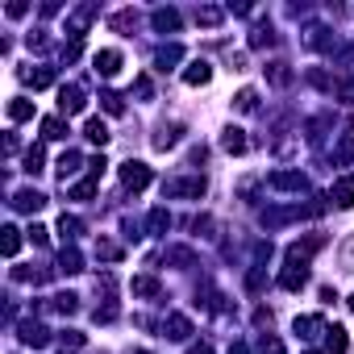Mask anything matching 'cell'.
I'll return each instance as SVG.
<instances>
[{"mask_svg": "<svg viewBox=\"0 0 354 354\" xmlns=\"http://www.w3.org/2000/svg\"><path fill=\"white\" fill-rule=\"evenodd\" d=\"M121 184L133 188V192H142V188L150 184V167H146V162H133V158L121 162Z\"/></svg>", "mask_w": 354, "mask_h": 354, "instance_id": "obj_1", "label": "cell"}, {"mask_svg": "<svg viewBox=\"0 0 354 354\" xmlns=\"http://www.w3.org/2000/svg\"><path fill=\"white\" fill-rule=\"evenodd\" d=\"M84 88L80 84H63L59 88V109H63V117H75V113H84Z\"/></svg>", "mask_w": 354, "mask_h": 354, "instance_id": "obj_2", "label": "cell"}, {"mask_svg": "<svg viewBox=\"0 0 354 354\" xmlns=\"http://www.w3.org/2000/svg\"><path fill=\"white\" fill-rule=\"evenodd\" d=\"M162 333H167L171 342H184V337L192 333V321H188L184 313H167V321H162Z\"/></svg>", "mask_w": 354, "mask_h": 354, "instance_id": "obj_3", "label": "cell"}, {"mask_svg": "<svg viewBox=\"0 0 354 354\" xmlns=\"http://www.w3.org/2000/svg\"><path fill=\"white\" fill-rule=\"evenodd\" d=\"M9 205H13L17 213H38V209L46 205V196H42L38 188H21V192H17V196L9 201Z\"/></svg>", "mask_w": 354, "mask_h": 354, "instance_id": "obj_4", "label": "cell"}, {"mask_svg": "<svg viewBox=\"0 0 354 354\" xmlns=\"http://www.w3.org/2000/svg\"><path fill=\"white\" fill-rule=\"evenodd\" d=\"M304 283H308V267L288 263V267H283V275H279V288H283V292H300Z\"/></svg>", "mask_w": 354, "mask_h": 354, "instance_id": "obj_5", "label": "cell"}, {"mask_svg": "<svg viewBox=\"0 0 354 354\" xmlns=\"http://www.w3.org/2000/svg\"><path fill=\"white\" fill-rule=\"evenodd\" d=\"M162 192L167 196H192V201H201L205 196V180H171Z\"/></svg>", "mask_w": 354, "mask_h": 354, "instance_id": "obj_6", "label": "cell"}, {"mask_svg": "<svg viewBox=\"0 0 354 354\" xmlns=\"http://www.w3.org/2000/svg\"><path fill=\"white\" fill-rule=\"evenodd\" d=\"M267 184L271 188H283V192H304V175L300 171H275Z\"/></svg>", "mask_w": 354, "mask_h": 354, "instance_id": "obj_7", "label": "cell"}, {"mask_svg": "<svg viewBox=\"0 0 354 354\" xmlns=\"http://www.w3.org/2000/svg\"><path fill=\"white\" fill-rule=\"evenodd\" d=\"M21 342H26V346H34V350H42V346L50 342V329H46V325H38V321H26V325H21Z\"/></svg>", "mask_w": 354, "mask_h": 354, "instance_id": "obj_8", "label": "cell"}, {"mask_svg": "<svg viewBox=\"0 0 354 354\" xmlns=\"http://www.w3.org/2000/svg\"><path fill=\"white\" fill-rule=\"evenodd\" d=\"M150 26L158 34H175V30H180V13H175V9H154L150 13Z\"/></svg>", "mask_w": 354, "mask_h": 354, "instance_id": "obj_9", "label": "cell"}, {"mask_svg": "<svg viewBox=\"0 0 354 354\" xmlns=\"http://www.w3.org/2000/svg\"><path fill=\"white\" fill-rule=\"evenodd\" d=\"M92 63H96V71H100L104 80H113V75L121 71V50H100Z\"/></svg>", "mask_w": 354, "mask_h": 354, "instance_id": "obj_10", "label": "cell"}, {"mask_svg": "<svg viewBox=\"0 0 354 354\" xmlns=\"http://www.w3.org/2000/svg\"><path fill=\"white\" fill-rule=\"evenodd\" d=\"M213 80V67L205 63V59H196V63H188V71H184V84H192V88H205Z\"/></svg>", "mask_w": 354, "mask_h": 354, "instance_id": "obj_11", "label": "cell"}, {"mask_svg": "<svg viewBox=\"0 0 354 354\" xmlns=\"http://www.w3.org/2000/svg\"><path fill=\"white\" fill-rule=\"evenodd\" d=\"M329 325L321 321V317H296V337H304V342H313V337H321Z\"/></svg>", "mask_w": 354, "mask_h": 354, "instance_id": "obj_12", "label": "cell"}, {"mask_svg": "<svg viewBox=\"0 0 354 354\" xmlns=\"http://www.w3.org/2000/svg\"><path fill=\"white\" fill-rule=\"evenodd\" d=\"M92 17H96V9H92V5H84V9H80V13H71V21H67V34H71V38H75V42H80V38H84V30H88V21H92Z\"/></svg>", "mask_w": 354, "mask_h": 354, "instance_id": "obj_13", "label": "cell"}, {"mask_svg": "<svg viewBox=\"0 0 354 354\" xmlns=\"http://www.w3.org/2000/svg\"><path fill=\"white\" fill-rule=\"evenodd\" d=\"M59 271H63V275H80V271H84V254H80L75 246H63V254H59Z\"/></svg>", "mask_w": 354, "mask_h": 354, "instance_id": "obj_14", "label": "cell"}, {"mask_svg": "<svg viewBox=\"0 0 354 354\" xmlns=\"http://www.w3.org/2000/svg\"><path fill=\"white\" fill-rule=\"evenodd\" d=\"M180 133H184V129L175 125V121H171V125L162 121V125H158V133H154V150H171L175 142H180Z\"/></svg>", "mask_w": 354, "mask_h": 354, "instance_id": "obj_15", "label": "cell"}, {"mask_svg": "<svg viewBox=\"0 0 354 354\" xmlns=\"http://www.w3.org/2000/svg\"><path fill=\"white\" fill-rule=\"evenodd\" d=\"M221 150H230V154H246V133H242L238 125H230V129L221 133Z\"/></svg>", "mask_w": 354, "mask_h": 354, "instance_id": "obj_16", "label": "cell"}, {"mask_svg": "<svg viewBox=\"0 0 354 354\" xmlns=\"http://www.w3.org/2000/svg\"><path fill=\"white\" fill-rule=\"evenodd\" d=\"M162 263H175V267H192V263H196V254H192L188 246H167V250H162Z\"/></svg>", "mask_w": 354, "mask_h": 354, "instance_id": "obj_17", "label": "cell"}, {"mask_svg": "<svg viewBox=\"0 0 354 354\" xmlns=\"http://www.w3.org/2000/svg\"><path fill=\"white\" fill-rule=\"evenodd\" d=\"M333 201H337L342 209H350V205H354V175H346V180H337V184H333Z\"/></svg>", "mask_w": 354, "mask_h": 354, "instance_id": "obj_18", "label": "cell"}, {"mask_svg": "<svg viewBox=\"0 0 354 354\" xmlns=\"http://www.w3.org/2000/svg\"><path fill=\"white\" fill-rule=\"evenodd\" d=\"M21 80H26V84H34V88H50V84H55V71H50V67H38V71L21 67Z\"/></svg>", "mask_w": 354, "mask_h": 354, "instance_id": "obj_19", "label": "cell"}, {"mask_svg": "<svg viewBox=\"0 0 354 354\" xmlns=\"http://www.w3.org/2000/svg\"><path fill=\"white\" fill-rule=\"evenodd\" d=\"M325 346H329L333 354H346V346H350L346 329H342V325H329V329H325Z\"/></svg>", "mask_w": 354, "mask_h": 354, "instance_id": "obj_20", "label": "cell"}, {"mask_svg": "<svg viewBox=\"0 0 354 354\" xmlns=\"http://www.w3.org/2000/svg\"><path fill=\"white\" fill-rule=\"evenodd\" d=\"M267 80H271L275 88H288V84H292V67H288V63H267Z\"/></svg>", "mask_w": 354, "mask_h": 354, "instance_id": "obj_21", "label": "cell"}, {"mask_svg": "<svg viewBox=\"0 0 354 354\" xmlns=\"http://www.w3.org/2000/svg\"><path fill=\"white\" fill-rule=\"evenodd\" d=\"M84 133H88V142H96V146H104V142L113 138V133H109V125H104L100 117H92V121L84 125Z\"/></svg>", "mask_w": 354, "mask_h": 354, "instance_id": "obj_22", "label": "cell"}, {"mask_svg": "<svg viewBox=\"0 0 354 354\" xmlns=\"http://www.w3.org/2000/svg\"><path fill=\"white\" fill-rule=\"evenodd\" d=\"M129 292H133V296H158V279H154V275H133Z\"/></svg>", "mask_w": 354, "mask_h": 354, "instance_id": "obj_23", "label": "cell"}, {"mask_svg": "<svg viewBox=\"0 0 354 354\" xmlns=\"http://www.w3.org/2000/svg\"><path fill=\"white\" fill-rule=\"evenodd\" d=\"M113 30H121V34H129V30H138V13L133 9H121V13H113V21H109Z\"/></svg>", "mask_w": 354, "mask_h": 354, "instance_id": "obj_24", "label": "cell"}, {"mask_svg": "<svg viewBox=\"0 0 354 354\" xmlns=\"http://www.w3.org/2000/svg\"><path fill=\"white\" fill-rule=\"evenodd\" d=\"M146 230H150V234H167V230H171V213H167V209H154V213L146 217Z\"/></svg>", "mask_w": 354, "mask_h": 354, "instance_id": "obj_25", "label": "cell"}, {"mask_svg": "<svg viewBox=\"0 0 354 354\" xmlns=\"http://www.w3.org/2000/svg\"><path fill=\"white\" fill-rule=\"evenodd\" d=\"M184 59V50L180 46H162L158 55H154V63H158V71H167V67H175V63H180Z\"/></svg>", "mask_w": 354, "mask_h": 354, "instance_id": "obj_26", "label": "cell"}, {"mask_svg": "<svg viewBox=\"0 0 354 354\" xmlns=\"http://www.w3.org/2000/svg\"><path fill=\"white\" fill-rule=\"evenodd\" d=\"M80 162H84V158H80L75 150H67V154L59 158V180H63V184H67V175H75V171H80Z\"/></svg>", "mask_w": 354, "mask_h": 354, "instance_id": "obj_27", "label": "cell"}, {"mask_svg": "<svg viewBox=\"0 0 354 354\" xmlns=\"http://www.w3.org/2000/svg\"><path fill=\"white\" fill-rule=\"evenodd\" d=\"M59 234H63V238H67V246H71V238H80V234H84V221L63 213V221H59Z\"/></svg>", "mask_w": 354, "mask_h": 354, "instance_id": "obj_28", "label": "cell"}, {"mask_svg": "<svg viewBox=\"0 0 354 354\" xmlns=\"http://www.w3.org/2000/svg\"><path fill=\"white\" fill-rule=\"evenodd\" d=\"M337 267H342V271H354V234L337 246Z\"/></svg>", "mask_w": 354, "mask_h": 354, "instance_id": "obj_29", "label": "cell"}, {"mask_svg": "<svg viewBox=\"0 0 354 354\" xmlns=\"http://www.w3.org/2000/svg\"><path fill=\"white\" fill-rule=\"evenodd\" d=\"M0 250H5L9 259L21 250V230H13V225H5V242H0Z\"/></svg>", "mask_w": 354, "mask_h": 354, "instance_id": "obj_30", "label": "cell"}, {"mask_svg": "<svg viewBox=\"0 0 354 354\" xmlns=\"http://www.w3.org/2000/svg\"><path fill=\"white\" fill-rule=\"evenodd\" d=\"M100 109L113 113V117H121V113H125V100H121L117 92H100Z\"/></svg>", "mask_w": 354, "mask_h": 354, "instance_id": "obj_31", "label": "cell"}, {"mask_svg": "<svg viewBox=\"0 0 354 354\" xmlns=\"http://www.w3.org/2000/svg\"><path fill=\"white\" fill-rule=\"evenodd\" d=\"M234 104H238V113H254V109H259V92H254V88H242Z\"/></svg>", "mask_w": 354, "mask_h": 354, "instance_id": "obj_32", "label": "cell"}, {"mask_svg": "<svg viewBox=\"0 0 354 354\" xmlns=\"http://www.w3.org/2000/svg\"><path fill=\"white\" fill-rule=\"evenodd\" d=\"M9 117H13V121H30V117H34V104L17 96V100H9Z\"/></svg>", "mask_w": 354, "mask_h": 354, "instance_id": "obj_33", "label": "cell"}, {"mask_svg": "<svg viewBox=\"0 0 354 354\" xmlns=\"http://www.w3.org/2000/svg\"><path fill=\"white\" fill-rule=\"evenodd\" d=\"M42 133H46L50 142H59V138H67V125H63V117H46V121H42Z\"/></svg>", "mask_w": 354, "mask_h": 354, "instance_id": "obj_34", "label": "cell"}, {"mask_svg": "<svg viewBox=\"0 0 354 354\" xmlns=\"http://www.w3.org/2000/svg\"><path fill=\"white\" fill-rule=\"evenodd\" d=\"M42 162H46V150H42V146H30V150H26V171H30V175H38V171H42Z\"/></svg>", "mask_w": 354, "mask_h": 354, "instance_id": "obj_35", "label": "cell"}, {"mask_svg": "<svg viewBox=\"0 0 354 354\" xmlns=\"http://www.w3.org/2000/svg\"><path fill=\"white\" fill-rule=\"evenodd\" d=\"M96 254H100L104 263H117V259H121V246L109 242V238H96Z\"/></svg>", "mask_w": 354, "mask_h": 354, "instance_id": "obj_36", "label": "cell"}, {"mask_svg": "<svg viewBox=\"0 0 354 354\" xmlns=\"http://www.w3.org/2000/svg\"><path fill=\"white\" fill-rule=\"evenodd\" d=\"M50 308H55V313H67V317H71V313H75V308H80V300H75V296H71V292H59V296H55V300H50Z\"/></svg>", "mask_w": 354, "mask_h": 354, "instance_id": "obj_37", "label": "cell"}, {"mask_svg": "<svg viewBox=\"0 0 354 354\" xmlns=\"http://www.w3.org/2000/svg\"><path fill=\"white\" fill-rule=\"evenodd\" d=\"M221 17H225L221 9H209V5H205V9H196V21H201V26H221Z\"/></svg>", "mask_w": 354, "mask_h": 354, "instance_id": "obj_38", "label": "cell"}, {"mask_svg": "<svg viewBox=\"0 0 354 354\" xmlns=\"http://www.w3.org/2000/svg\"><path fill=\"white\" fill-rule=\"evenodd\" d=\"M271 42H275V34H271V26H259V30L250 34V46H259V50H263V46H271Z\"/></svg>", "mask_w": 354, "mask_h": 354, "instance_id": "obj_39", "label": "cell"}, {"mask_svg": "<svg viewBox=\"0 0 354 354\" xmlns=\"http://www.w3.org/2000/svg\"><path fill=\"white\" fill-rule=\"evenodd\" d=\"M92 192H96V184H92V180H84V184H75V188H71V201H92Z\"/></svg>", "mask_w": 354, "mask_h": 354, "instance_id": "obj_40", "label": "cell"}, {"mask_svg": "<svg viewBox=\"0 0 354 354\" xmlns=\"http://www.w3.org/2000/svg\"><path fill=\"white\" fill-rule=\"evenodd\" d=\"M59 337H63V346H71V350H75V346H84V333H80V329H63Z\"/></svg>", "mask_w": 354, "mask_h": 354, "instance_id": "obj_41", "label": "cell"}, {"mask_svg": "<svg viewBox=\"0 0 354 354\" xmlns=\"http://www.w3.org/2000/svg\"><path fill=\"white\" fill-rule=\"evenodd\" d=\"M133 92H138V96H142V100H150V96H154V88H150V80H146V75H142V80H138V84H133Z\"/></svg>", "mask_w": 354, "mask_h": 354, "instance_id": "obj_42", "label": "cell"}, {"mask_svg": "<svg viewBox=\"0 0 354 354\" xmlns=\"http://www.w3.org/2000/svg\"><path fill=\"white\" fill-rule=\"evenodd\" d=\"M271 321H275L271 308H259V313H254V325H259V329H271Z\"/></svg>", "mask_w": 354, "mask_h": 354, "instance_id": "obj_43", "label": "cell"}, {"mask_svg": "<svg viewBox=\"0 0 354 354\" xmlns=\"http://www.w3.org/2000/svg\"><path fill=\"white\" fill-rule=\"evenodd\" d=\"M30 242H34V246H46V230H42V225H34V230H30Z\"/></svg>", "mask_w": 354, "mask_h": 354, "instance_id": "obj_44", "label": "cell"}, {"mask_svg": "<svg viewBox=\"0 0 354 354\" xmlns=\"http://www.w3.org/2000/svg\"><path fill=\"white\" fill-rule=\"evenodd\" d=\"M337 96H342V100H354V80H346V84L337 88Z\"/></svg>", "mask_w": 354, "mask_h": 354, "instance_id": "obj_45", "label": "cell"}, {"mask_svg": "<svg viewBox=\"0 0 354 354\" xmlns=\"http://www.w3.org/2000/svg\"><path fill=\"white\" fill-rule=\"evenodd\" d=\"M188 354H213V346H205V342H201V346H188Z\"/></svg>", "mask_w": 354, "mask_h": 354, "instance_id": "obj_46", "label": "cell"}, {"mask_svg": "<svg viewBox=\"0 0 354 354\" xmlns=\"http://www.w3.org/2000/svg\"><path fill=\"white\" fill-rule=\"evenodd\" d=\"M230 354H246V346H230Z\"/></svg>", "mask_w": 354, "mask_h": 354, "instance_id": "obj_47", "label": "cell"}, {"mask_svg": "<svg viewBox=\"0 0 354 354\" xmlns=\"http://www.w3.org/2000/svg\"><path fill=\"white\" fill-rule=\"evenodd\" d=\"M346 304H350V313H354V296H350V300H346Z\"/></svg>", "mask_w": 354, "mask_h": 354, "instance_id": "obj_48", "label": "cell"}, {"mask_svg": "<svg viewBox=\"0 0 354 354\" xmlns=\"http://www.w3.org/2000/svg\"><path fill=\"white\" fill-rule=\"evenodd\" d=\"M129 354H146V350H129Z\"/></svg>", "mask_w": 354, "mask_h": 354, "instance_id": "obj_49", "label": "cell"}, {"mask_svg": "<svg viewBox=\"0 0 354 354\" xmlns=\"http://www.w3.org/2000/svg\"><path fill=\"white\" fill-rule=\"evenodd\" d=\"M308 354H321V350H308Z\"/></svg>", "mask_w": 354, "mask_h": 354, "instance_id": "obj_50", "label": "cell"}]
</instances>
